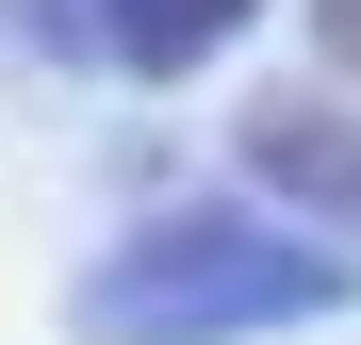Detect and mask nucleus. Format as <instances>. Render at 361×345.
I'll return each mask as SVG.
<instances>
[{
	"instance_id": "nucleus-1",
	"label": "nucleus",
	"mask_w": 361,
	"mask_h": 345,
	"mask_svg": "<svg viewBox=\"0 0 361 345\" xmlns=\"http://www.w3.org/2000/svg\"><path fill=\"white\" fill-rule=\"evenodd\" d=\"M329 296H345L329 247H263L247 214H164L148 247L82 296V329H99V345H197V329L230 345L247 313H329Z\"/></svg>"
},
{
	"instance_id": "nucleus-2",
	"label": "nucleus",
	"mask_w": 361,
	"mask_h": 345,
	"mask_svg": "<svg viewBox=\"0 0 361 345\" xmlns=\"http://www.w3.org/2000/svg\"><path fill=\"white\" fill-rule=\"evenodd\" d=\"M247 181L279 198V214H329L345 247H361V115L329 99V83H279V99H247Z\"/></svg>"
},
{
	"instance_id": "nucleus-3",
	"label": "nucleus",
	"mask_w": 361,
	"mask_h": 345,
	"mask_svg": "<svg viewBox=\"0 0 361 345\" xmlns=\"http://www.w3.org/2000/svg\"><path fill=\"white\" fill-rule=\"evenodd\" d=\"M82 17H99V49H115L132 83H180L197 49H230V33H247L263 0H82Z\"/></svg>"
},
{
	"instance_id": "nucleus-4",
	"label": "nucleus",
	"mask_w": 361,
	"mask_h": 345,
	"mask_svg": "<svg viewBox=\"0 0 361 345\" xmlns=\"http://www.w3.org/2000/svg\"><path fill=\"white\" fill-rule=\"evenodd\" d=\"M312 33H329V66L361 83V0H312Z\"/></svg>"
}]
</instances>
